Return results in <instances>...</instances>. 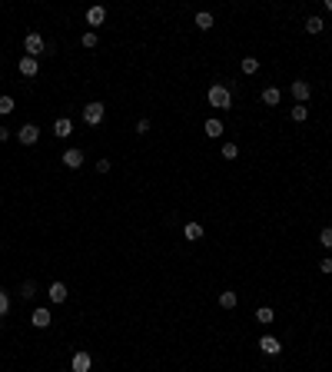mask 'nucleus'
Returning a JSON list of instances; mask_svg holds the SVG:
<instances>
[{"mask_svg": "<svg viewBox=\"0 0 332 372\" xmlns=\"http://www.w3.org/2000/svg\"><path fill=\"white\" fill-rule=\"evenodd\" d=\"M326 7H329V10H332V0H329V4H326Z\"/></svg>", "mask_w": 332, "mask_h": 372, "instance_id": "obj_33", "label": "nucleus"}, {"mask_svg": "<svg viewBox=\"0 0 332 372\" xmlns=\"http://www.w3.org/2000/svg\"><path fill=\"white\" fill-rule=\"evenodd\" d=\"M24 50H27V57H37V53H44V50H47L44 37H40V33H27V40H24Z\"/></svg>", "mask_w": 332, "mask_h": 372, "instance_id": "obj_3", "label": "nucleus"}, {"mask_svg": "<svg viewBox=\"0 0 332 372\" xmlns=\"http://www.w3.org/2000/svg\"><path fill=\"white\" fill-rule=\"evenodd\" d=\"M103 20H107V10H103V7H90L87 10V24L90 27H100Z\"/></svg>", "mask_w": 332, "mask_h": 372, "instance_id": "obj_11", "label": "nucleus"}, {"mask_svg": "<svg viewBox=\"0 0 332 372\" xmlns=\"http://www.w3.org/2000/svg\"><path fill=\"white\" fill-rule=\"evenodd\" d=\"M90 366H93V359H90L87 353H76L73 359H70V369L73 372H90Z\"/></svg>", "mask_w": 332, "mask_h": 372, "instance_id": "obj_8", "label": "nucleus"}, {"mask_svg": "<svg viewBox=\"0 0 332 372\" xmlns=\"http://www.w3.org/2000/svg\"><path fill=\"white\" fill-rule=\"evenodd\" d=\"M70 130H73V123H70V116H60V120H56L53 123V133H56V136H70Z\"/></svg>", "mask_w": 332, "mask_h": 372, "instance_id": "obj_13", "label": "nucleus"}, {"mask_svg": "<svg viewBox=\"0 0 332 372\" xmlns=\"http://www.w3.org/2000/svg\"><path fill=\"white\" fill-rule=\"evenodd\" d=\"M10 312V296H7V289H0V316Z\"/></svg>", "mask_w": 332, "mask_h": 372, "instance_id": "obj_26", "label": "nucleus"}, {"mask_svg": "<svg viewBox=\"0 0 332 372\" xmlns=\"http://www.w3.org/2000/svg\"><path fill=\"white\" fill-rule=\"evenodd\" d=\"M13 107H17V103H13V96H0V116H10Z\"/></svg>", "mask_w": 332, "mask_h": 372, "instance_id": "obj_19", "label": "nucleus"}, {"mask_svg": "<svg viewBox=\"0 0 332 372\" xmlns=\"http://www.w3.org/2000/svg\"><path fill=\"white\" fill-rule=\"evenodd\" d=\"M37 136H40V126H37V123H24V126L17 130V140H20L24 146H33V143H37Z\"/></svg>", "mask_w": 332, "mask_h": 372, "instance_id": "obj_2", "label": "nucleus"}, {"mask_svg": "<svg viewBox=\"0 0 332 372\" xmlns=\"http://www.w3.org/2000/svg\"><path fill=\"white\" fill-rule=\"evenodd\" d=\"M209 107H220V110H229L232 107V93L223 87V83H216V87H209Z\"/></svg>", "mask_w": 332, "mask_h": 372, "instance_id": "obj_1", "label": "nucleus"}, {"mask_svg": "<svg viewBox=\"0 0 332 372\" xmlns=\"http://www.w3.org/2000/svg\"><path fill=\"white\" fill-rule=\"evenodd\" d=\"M289 90H292V96H296V103H306V100H309V96H313V87H309V83H306V80H292V87H289Z\"/></svg>", "mask_w": 332, "mask_h": 372, "instance_id": "obj_5", "label": "nucleus"}, {"mask_svg": "<svg viewBox=\"0 0 332 372\" xmlns=\"http://www.w3.org/2000/svg\"><path fill=\"white\" fill-rule=\"evenodd\" d=\"M279 96H282V93H279L276 87H266V90H263V103H269V107H276Z\"/></svg>", "mask_w": 332, "mask_h": 372, "instance_id": "obj_16", "label": "nucleus"}, {"mask_svg": "<svg viewBox=\"0 0 332 372\" xmlns=\"http://www.w3.org/2000/svg\"><path fill=\"white\" fill-rule=\"evenodd\" d=\"M50 319H53L50 309H33V316H30V322H33L37 329H47V326H50Z\"/></svg>", "mask_w": 332, "mask_h": 372, "instance_id": "obj_10", "label": "nucleus"}, {"mask_svg": "<svg viewBox=\"0 0 332 372\" xmlns=\"http://www.w3.org/2000/svg\"><path fill=\"white\" fill-rule=\"evenodd\" d=\"M17 70H20L24 76H37V73H40V63H37V57H24Z\"/></svg>", "mask_w": 332, "mask_h": 372, "instance_id": "obj_9", "label": "nucleus"}, {"mask_svg": "<svg viewBox=\"0 0 332 372\" xmlns=\"http://www.w3.org/2000/svg\"><path fill=\"white\" fill-rule=\"evenodd\" d=\"M319 243H322L326 249H332V226H326V229L319 233Z\"/></svg>", "mask_w": 332, "mask_h": 372, "instance_id": "obj_27", "label": "nucleus"}, {"mask_svg": "<svg viewBox=\"0 0 332 372\" xmlns=\"http://www.w3.org/2000/svg\"><path fill=\"white\" fill-rule=\"evenodd\" d=\"M80 44L87 47V50H93V47H96V33H93V30H87V33L80 37Z\"/></svg>", "mask_w": 332, "mask_h": 372, "instance_id": "obj_23", "label": "nucleus"}, {"mask_svg": "<svg viewBox=\"0 0 332 372\" xmlns=\"http://www.w3.org/2000/svg\"><path fill=\"white\" fill-rule=\"evenodd\" d=\"M183 236H186V240H203V226L200 223H186V226H183Z\"/></svg>", "mask_w": 332, "mask_h": 372, "instance_id": "obj_14", "label": "nucleus"}, {"mask_svg": "<svg viewBox=\"0 0 332 372\" xmlns=\"http://www.w3.org/2000/svg\"><path fill=\"white\" fill-rule=\"evenodd\" d=\"M47 296H50V303H63V299H67V286H63V283H50Z\"/></svg>", "mask_w": 332, "mask_h": 372, "instance_id": "obj_12", "label": "nucleus"}, {"mask_svg": "<svg viewBox=\"0 0 332 372\" xmlns=\"http://www.w3.org/2000/svg\"><path fill=\"white\" fill-rule=\"evenodd\" d=\"M319 269H322V272L329 276V272H332V259H322V263H319Z\"/></svg>", "mask_w": 332, "mask_h": 372, "instance_id": "obj_31", "label": "nucleus"}, {"mask_svg": "<svg viewBox=\"0 0 332 372\" xmlns=\"http://www.w3.org/2000/svg\"><path fill=\"white\" fill-rule=\"evenodd\" d=\"M220 306H223V309H236V292H232V289L220 292Z\"/></svg>", "mask_w": 332, "mask_h": 372, "instance_id": "obj_15", "label": "nucleus"}, {"mask_svg": "<svg viewBox=\"0 0 332 372\" xmlns=\"http://www.w3.org/2000/svg\"><path fill=\"white\" fill-rule=\"evenodd\" d=\"M236 156H239V146L236 143H226L223 146V160H236Z\"/></svg>", "mask_w": 332, "mask_h": 372, "instance_id": "obj_24", "label": "nucleus"}, {"mask_svg": "<svg viewBox=\"0 0 332 372\" xmlns=\"http://www.w3.org/2000/svg\"><path fill=\"white\" fill-rule=\"evenodd\" d=\"M196 27H200V30H209V27H213V13H196Z\"/></svg>", "mask_w": 332, "mask_h": 372, "instance_id": "obj_18", "label": "nucleus"}, {"mask_svg": "<svg viewBox=\"0 0 332 372\" xmlns=\"http://www.w3.org/2000/svg\"><path fill=\"white\" fill-rule=\"evenodd\" d=\"M289 116H292V120H296V123H302V120H306V116H309V110H306V107H302V103H296V107H292V110H289Z\"/></svg>", "mask_w": 332, "mask_h": 372, "instance_id": "obj_20", "label": "nucleus"}, {"mask_svg": "<svg viewBox=\"0 0 332 372\" xmlns=\"http://www.w3.org/2000/svg\"><path fill=\"white\" fill-rule=\"evenodd\" d=\"M96 173H110V160H96Z\"/></svg>", "mask_w": 332, "mask_h": 372, "instance_id": "obj_29", "label": "nucleus"}, {"mask_svg": "<svg viewBox=\"0 0 332 372\" xmlns=\"http://www.w3.org/2000/svg\"><path fill=\"white\" fill-rule=\"evenodd\" d=\"M322 27H326V24H322V17H309L306 20V30L309 33H322Z\"/></svg>", "mask_w": 332, "mask_h": 372, "instance_id": "obj_21", "label": "nucleus"}, {"mask_svg": "<svg viewBox=\"0 0 332 372\" xmlns=\"http://www.w3.org/2000/svg\"><path fill=\"white\" fill-rule=\"evenodd\" d=\"M206 136L220 140V136H223V123H220V120H206Z\"/></svg>", "mask_w": 332, "mask_h": 372, "instance_id": "obj_17", "label": "nucleus"}, {"mask_svg": "<svg viewBox=\"0 0 332 372\" xmlns=\"http://www.w3.org/2000/svg\"><path fill=\"white\" fill-rule=\"evenodd\" d=\"M256 70H259L256 57H243V73H256Z\"/></svg>", "mask_w": 332, "mask_h": 372, "instance_id": "obj_22", "label": "nucleus"}, {"mask_svg": "<svg viewBox=\"0 0 332 372\" xmlns=\"http://www.w3.org/2000/svg\"><path fill=\"white\" fill-rule=\"evenodd\" d=\"M103 113H107V110H103V103H87V107H83V120H87L90 126L103 123Z\"/></svg>", "mask_w": 332, "mask_h": 372, "instance_id": "obj_4", "label": "nucleus"}, {"mask_svg": "<svg viewBox=\"0 0 332 372\" xmlns=\"http://www.w3.org/2000/svg\"><path fill=\"white\" fill-rule=\"evenodd\" d=\"M33 292H37V286H33V283H24V292H20V296H24V299H33Z\"/></svg>", "mask_w": 332, "mask_h": 372, "instance_id": "obj_28", "label": "nucleus"}, {"mask_svg": "<svg viewBox=\"0 0 332 372\" xmlns=\"http://www.w3.org/2000/svg\"><path fill=\"white\" fill-rule=\"evenodd\" d=\"M60 160H63V166H67V170H80V166H83V153L80 150H67Z\"/></svg>", "mask_w": 332, "mask_h": 372, "instance_id": "obj_7", "label": "nucleus"}, {"mask_svg": "<svg viewBox=\"0 0 332 372\" xmlns=\"http://www.w3.org/2000/svg\"><path fill=\"white\" fill-rule=\"evenodd\" d=\"M259 349H263L266 356H279L282 353V342L276 339V336H263V339H259Z\"/></svg>", "mask_w": 332, "mask_h": 372, "instance_id": "obj_6", "label": "nucleus"}, {"mask_svg": "<svg viewBox=\"0 0 332 372\" xmlns=\"http://www.w3.org/2000/svg\"><path fill=\"white\" fill-rule=\"evenodd\" d=\"M256 322H272V309H269V306L256 309Z\"/></svg>", "mask_w": 332, "mask_h": 372, "instance_id": "obj_25", "label": "nucleus"}, {"mask_svg": "<svg viewBox=\"0 0 332 372\" xmlns=\"http://www.w3.org/2000/svg\"><path fill=\"white\" fill-rule=\"evenodd\" d=\"M136 133H150V120H140L136 123Z\"/></svg>", "mask_w": 332, "mask_h": 372, "instance_id": "obj_30", "label": "nucleus"}, {"mask_svg": "<svg viewBox=\"0 0 332 372\" xmlns=\"http://www.w3.org/2000/svg\"><path fill=\"white\" fill-rule=\"evenodd\" d=\"M7 136H10V130H7V126H0V143H7Z\"/></svg>", "mask_w": 332, "mask_h": 372, "instance_id": "obj_32", "label": "nucleus"}]
</instances>
